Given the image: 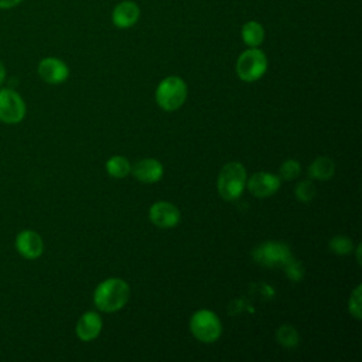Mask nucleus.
Listing matches in <instances>:
<instances>
[{
  "instance_id": "nucleus-1",
  "label": "nucleus",
  "mask_w": 362,
  "mask_h": 362,
  "mask_svg": "<svg viewBox=\"0 0 362 362\" xmlns=\"http://www.w3.org/2000/svg\"><path fill=\"white\" fill-rule=\"evenodd\" d=\"M129 286L122 279H107L102 281L93 294L95 305L105 311V313H113L120 310L129 300Z\"/></svg>"
},
{
  "instance_id": "nucleus-2",
  "label": "nucleus",
  "mask_w": 362,
  "mask_h": 362,
  "mask_svg": "<svg viewBox=\"0 0 362 362\" xmlns=\"http://www.w3.org/2000/svg\"><path fill=\"white\" fill-rule=\"evenodd\" d=\"M246 187V170L238 161L225 164L218 175V192L226 201L239 198Z\"/></svg>"
},
{
  "instance_id": "nucleus-3",
  "label": "nucleus",
  "mask_w": 362,
  "mask_h": 362,
  "mask_svg": "<svg viewBox=\"0 0 362 362\" xmlns=\"http://www.w3.org/2000/svg\"><path fill=\"white\" fill-rule=\"evenodd\" d=\"M236 74L245 82L260 79L267 69V57L257 47H249L236 61Z\"/></svg>"
},
{
  "instance_id": "nucleus-4",
  "label": "nucleus",
  "mask_w": 362,
  "mask_h": 362,
  "mask_svg": "<svg viewBox=\"0 0 362 362\" xmlns=\"http://www.w3.org/2000/svg\"><path fill=\"white\" fill-rule=\"evenodd\" d=\"M187 98V85L180 76L164 78L156 90V100L164 110H175L181 107Z\"/></svg>"
},
{
  "instance_id": "nucleus-5",
  "label": "nucleus",
  "mask_w": 362,
  "mask_h": 362,
  "mask_svg": "<svg viewBox=\"0 0 362 362\" xmlns=\"http://www.w3.org/2000/svg\"><path fill=\"white\" fill-rule=\"evenodd\" d=\"M192 335L201 342H215L222 334V324L218 315L209 310H199L189 320Z\"/></svg>"
},
{
  "instance_id": "nucleus-6",
  "label": "nucleus",
  "mask_w": 362,
  "mask_h": 362,
  "mask_svg": "<svg viewBox=\"0 0 362 362\" xmlns=\"http://www.w3.org/2000/svg\"><path fill=\"white\" fill-rule=\"evenodd\" d=\"M25 102L11 88H0V122L4 124H17L25 117Z\"/></svg>"
},
{
  "instance_id": "nucleus-7",
  "label": "nucleus",
  "mask_w": 362,
  "mask_h": 362,
  "mask_svg": "<svg viewBox=\"0 0 362 362\" xmlns=\"http://www.w3.org/2000/svg\"><path fill=\"white\" fill-rule=\"evenodd\" d=\"M252 256L256 263L274 267L283 266L291 257V250L283 242H263L253 249Z\"/></svg>"
},
{
  "instance_id": "nucleus-8",
  "label": "nucleus",
  "mask_w": 362,
  "mask_h": 362,
  "mask_svg": "<svg viewBox=\"0 0 362 362\" xmlns=\"http://www.w3.org/2000/svg\"><path fill=\"white\" fill-rule=\"evenodd\" d=\"M14 247L21 257L27 260H34L42 255L44 242L35 230L24 229L17 233L14 239Z\"/></svg>"
},
{
  "instance_id": "nucleus-9",
  "label": "nucleus",
  "mask_w": 362,
  "mask_h": 362,
  "mask_svg": "<svg viewBox=\"0 0 362 362\" xmlns=\"http://www.w3.org/2000/svg\"><path fill=\"white\" fill-rule=\"evenodd\" d=\"M37 72L44 82L51 85H59L65 82L69 75L68 65L55 57H47L41 59L37 66Z\"/></svg>"
},
{
  "instance_id": "nucleus-10",
  "label": "nucleus",
  "mask_w": 362,
  "mask_h": 362,
  "mask_svg": "<svg viewBox=\"0 0 362 362\" xmlns=\"http://www.w3.org/2000/svg\"><path fill=\"white\" fill-rule=\"evenodd\" d=\"M148 216L151 222L158 228H174L180 222V211L167 201L154 202L150 206Z\"/></svg>"
},
{
  "instance_id": "nucleus-11",
  "label": "nucleus",
  "mask_w": 362,
  "mask_h": 362,
  "mask_svg": "<svg viewBox=\"0 0 362 362\" xmlns=\"http://www.w3.org/2000/svg\"><path fill=\"white\" fill-rule=\"evenodd\" d=\"M280 182L281 180L279 178V175L260 171L249 178L247 188L255 197L264 198L273 195L280 188Z\"/></svg>"
},
{
  "instance_id": "nucleus-12",
  "label": "nucleus",
  "mask_w": 362,
  "mask_h": 362,
  "mask_svg": "<svg viewBox=\"0 0 362 362\" xmlns=\"http://www.w3.org/2000/svg\"><path fill=\"white\" fill-rule=\"evenodd\" d=\"M140 17V8L137 3L132 0L120 1L115 6L112 11V21L117 28H130L133 27Z\"/></svg>"
},
{
  "instance_id": "nucleus-13",
  "label": "nucleus",
  "mask_w": 362,
  "mask_h": 362,
  "mask_svg": "<svg viewBox=\"0 0 362 362\" xmlns=\"http://www.w3.org/2000/svg\"><path fill=\"white\" fill-rule=\"evenodd\" d=\"M130 171L139 181L146 184L157 182L163 177V165L156 158H143L137 161Z\"/></svg>"
},
{
  "instance_id": "nucleus-14",
  "label": "nucleus",
  "mask_w": 362,
  "mask_h": 362,
  "mask_svg": "<svg viewBox=\"0 0 362 362\" xmlns=\"http://www.w3.org/2000/svg\"><path fill=\"white\" fill-rule=\"evenodd\" d=\"M102 329V318L95 311H88L81 315V318L76 322V335L81 341H92L95 339Z\"/></svg>"
},
{
  "instance_id": "nucleus-15",
  "label": "nucleus",
  "mask_w": 362,
  "mask_h": 362,
  "mask_svg": "<svg viewBox=\"0 0 362 362\" xmlns=\"http://www.w3.org/2000/svg\"><path fill=\"white\" fill-rule=\"evenodd\" d=\"M334 173H335V164L329 157H325V156L317 157L308 167V175L320 181H325L331 178Z\"/></svg>"
},
{
  "instance_id": "nucleus-16",
  "label": "nucleus",
  "mask_w": 362,
  "mask_h": 362,
  "mask_svg": "<svg viewBox=\"0 0 362 362\" xmlns=\"http://www.w3.org/2000/svg\"><path fill=\"white\" fill-rule=\"evenodd\" d=\"M240 35L247 47H259L264 40V28L259 21L250 20L242 25Z\"/></svg>"
},
{
  "instance_id": "nucleus-17",
  "label": "nucleus",
  "mask_w": 362,
  "mask_h": 362,
  "mask_svg": "<svg viewBox=\"0 0 362 362\" xmlns=\"http://www.w3.org/2000/svg\"><path fill=\"white\" fill-rule=\"evenodd\" d=\"M106 170L112 177L123 178L130 173L132 167H130V163L127 161V158H124L123 156H113L107 160Z\"/></svg>"
},
{
  "instance_id": "nucleus-18",
  "label": "nucleus",
  "mask_w": 362,
  "mask_h": 362,
  "mask_svg": "<svg viewBox=\"0 0 362 362\" xmlns=\"http://www.w3.org/2000/svg\"><path fill=\"white\" fill-rule=\"evenodd\" d=\"M276 338H277V342L281 344L283 346H287V348H293L298 344V332L297 329L293 327V325H288V324H284L281 327H279L277 332H276Z\"/></svg>"
},
{
  "instance_id": "nucleus-19",
  "label": "nucleus",
  "mask_w": 362,
  "mask_h": 362,
  "mask_svg": "<svg viewBox=\"0 0 362 362\" xmlns=\"http://www.w3.org/2000/svg\"><path fill=\"white\" fill-rule=\"evenodd\" d=\"M329 249L337 255H348L354 250V243L348 236L337 235L329 240Z\"/></svg>"
},
{
  "instance_id": "nucleus-20",
  "label": "nucleus",
  "mask_w": 362,
  "mask_h": 362,
  "mask_svg": "<svg viewBox=\"0 0 362 362\" xmlns=\"http://www.w3.org/2000/svg\"><path fill=\"white\" fill-rule=\"evenodd\" d=\"M300 171H301V167H300L298 161L287 160L279 168V178L283 181H291L298 177Z\"/></svg>"
},
{
  "instance_id": "nucleus-21",
  "label": "nucleus",
  "mask_w": 362,
  "mask_h": 362,
  "mask_svg": "<svg viewBox=\"0 0 362 362\" xmlns=\"http://www.w3.org/2000/svg\"><path fill=\"white\" fill-rule=\"evenodd\" d=\"M317 189H315V185L310 181V180H305V181H300L296 188H294V194L297 197L298 201L301 202H308L314 198Z\"/></svg>"
},
{
  "instance_id": "nucleus-22",
  "label": "nucleus",
  "mask_w": 362,
  "mask_h": 362,
  "mask_svg": "<svg viewBox=\"0 0 362 362\" xmlns=\"http://www.w3.org/2000/svg\"><path fill=\"white\" fill-rule=\"evenodd\" d=\"M283 267H284L286 274L288 276V279L293 280V281H300L304 276L303 264L298 260H296L293 256L283 264Z\"/></svg>"
},
{
  "instance_id": "nucleus-23",
  "label": "nucleus",
  "mask_w": 362,
  "mask_h": 362,
  "mask_svg": "<svg viewBox=\"0 0 362 362\" xmlns=\"http://www.w3.org/2000/svg\"><path fill=\"white\" fill-rule=\"evenodd\" d=\"M349 313L356 320H361V286H358L349 297Z\"/></svg>"
},
{
  "instance_id": "nucleus-24",
  "label": "nucleus",
  "mask_w": 362,
  "mask_h": 362,
  "mask_svg": "<svg viewBox=\"0 0 362 362\" xmlns=\"http://www.w3.org/2000/svg\"><path fill=\"white\" fill-rule=\"evenodd\" d=\"M23 0H0V10H8L18 6Z\"/></svg>"
},
{
  "instance_id": "nucleus-25",
  "label": "nucleus",
  "mask_w": 362,
  "mask_h": 362,
  "mask_svg": "<svg viewBox=\"0 0 362 362\" xmlns=\"http://www.w3.org/2000/svg\"><path fill=\"white\" fill-rule=\"evenodd\" d=\"M6 75H7V72H6V66H4V64L0 61V85H3V83H4V81H6Z\"/></svg>"
}]
</instances>
